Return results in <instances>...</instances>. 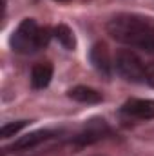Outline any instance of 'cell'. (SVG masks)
Segmentation results:
<instances>
[{"mask_svg": "<svg viewBox=\"0 0 154 156\" xmlns=\"http://www.w3.org/2000/svg\"><path fill=\"white\" fill-rule=\"evenodd\" d=\"M56 2H69V0H56Z\"/></svg>", "mask_w": 154, "mask_h": 156, "instance_id": "4fadbf2b", "label": "cell"}, {"mask_svg": "<svg viewBox=\"0 0 154 156\" xmlns=\"http://www.w3.org/2000/svg\"><path fill=\"white\" fill-rule=\"evenodd\" d=\"M107 31L121 44L154 53V18L142 15H118L107 24Z\"/></svg>", "mask_w": 154, "mask_h": 156, "instance_id": "6da1fadb", "label": "cell"}, {"mask_svg": "<svg viewBox=\"0 0 154 156\" xmlns=\"http://www.w3.org/2000/svg\"><path fill=\"white\" fill-rule=\"evenodd\" d=\"M29 122L27 120H18V122H11V123H5L2 129H0V134L2 138H9V136H15L20 129H24Z\"/></svg>", "mask_w": 154, "mask_h": 156, "instance_id": "8fae6325", "label": "cell"}, {"mask_svg": "<svg viewBox=\"0 0 154 156\" xmlns=\"http://www.w3.org/2000/svg\"><path fill=\"white\" fill-rule=\"evenodd\" d=\"M69 98H73L75 102L80 104H98L102 102V94L93 89V87H87V85H76L69 91Z\"/></svg>", "mask_w": 154, "mask_h": 156, "instance_id": "9c48e42d", "label": "cell"}, {"mask_svg": "<svg viewBox=\"0 0 154 156\" xmlns=\"http://www.w3.org/2000/svg\"><path fill=\"white\" fill-rule=\"evenodd\" d=\"M114 66H116V71L125 80H129V82H143L145 80L147 67L138 58V55L132 53V51H127V49L120 51L116 55Z\"/></svg>", "mask_w": 154, "mask_h": 156, "instance_id": "3957f363", "label": "cell"}, {"mask_svg": "<svg viewBox=\"0 0 154 156\" xmlns=\"http://www.w3.org/2000/svg\"><path fill=\"white\" fill-rule=\"evenodd\" d=\"M107 133V125L103 120L96 118V120H89L83 127V131L78 134V142L80 144H91V142H96L100 138H103V134Z\"/></svg>", "mask_w": 154, "mask_h": 156, "instance_id": "8992f818", "label": "cell"}, {"mask_svg": "<svg viewBox=\"0 0 154 156\" xmlns=\"http://www.w3.org/2000/svg\"><path fill=\"white\" fill-rule=\"evenodd\" d=\"M121 113L138 120H154V100L131 98L123 104Z\"/></svg>", "mask_w": 154, "mask_h": 156, "instance_id": "277c9868", "label": "cell"}, {"mask_svg": "<svg viewBox=\"0 0 154 156\" xmlns=\"http://www.w3.org/2000/svg\"><path fill=\"white\" fill-rule=\"evenodd\" d=\"M53 78V66L49 62H38L31 71V85L35 89H44Z\"/></svg>", "mask_w": 154, "mask_h": 156, "instance_id": "ba28073f", "label": "cell"}, {"mask_svg": "<svg viewBox=\"0 0 154 156\" xmlns=\"http://www.w3.org/2000/svg\"><path fill=\"white\" fill-rule=\"evenodd\" d=\"M145 80L151 83L154 87V62H151L149 66H147V71H145Z\"/></svg>", "mask_w": 154, "mask_h": 156, "instance_id": "7c38bea8", "label": "cell"}, {"mask_svg": "<svg viewBox=\"0 0 154 156\" xmlns=\"http://www.w3.org/2000/svg\"><path fill=\"white\" fill-rule=\"evenodd\" d=\"M54 38L58 40L65 49H69V51H73V49L76 47L75 33H73V31H71V27H69V26H65V24H58V26L54 27Z\"/></svg>", "mask_w": 154, "mask_h": 156, "instance_id": "30bf717a", "label": "cell"}, {"mask_svg": "<svg viewBox=\"0 0 154 156\" xmlns=\"http://www.w3.org/2000/svg\"><path fill=\"white\" fill-rule=\"evenodd\" d=\"M91 62L100 73H103L107 76L111 75L113 62H111V55H109L105 44H94L93 45V49H91Z\"/></svg>", "mask_w": 154, "mask_h": 156, "instance_id": "5b68a950", "label": "cell"}, {"mask_svg": "<svg viewBox=\"0 0 154 156\" xmlns=\"http://www.w3.org/2000/svg\"><path fill=\"white\" fill-rule=\"evenodd\" d=\"M51 136H53L51 131H45V129H42V131H35V133H29V134L22 136L20 140H16V142L13 144L11 149H13V151H29V149L37 147L38 144L45 142V140H49Z\"/></svg>", "mask_w": 154, "mask_h": 156, "instance_id": "52a82bcc", "label": "cell"}, {"mask_svg": "<svg viewBox=\"0 0 154 156\" xmlns=\"http://www.w3.org/2000/svg\"><path fill=\"white\" fill-rule=\"evenodd\" d=\"M49 38H51L49 27H40L37 24V20L26 18V20L20 22V26L13 33L11 47L16 53L29 55V53H35L42 47H45L49 44Z\"/></svg>", "mask_w": 154, "mask_h": 156, "instance_id": "7a4b0ae2", "label": "cell"}]
</instances>
